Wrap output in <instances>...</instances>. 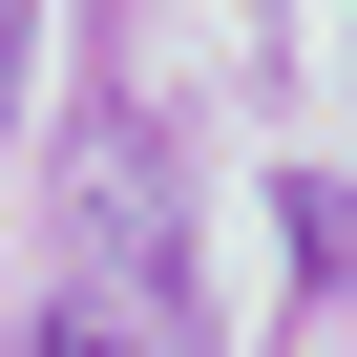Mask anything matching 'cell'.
<instances>
[{
	"label": "cell",
	"mask_w": 357,
	"mask_h": 357,
	"mask_svg": "<svg viewBox=\"0 0 357 357\" xmlns=\"http://www.w3.org/2000/svg\"><path fill=\"white\" fill-rule=\"evenodd\" d=\"M0 63H22V0H0Z\"/></svg>",
	"instance_id": "1"
},
{
	"label": "cell",
	"mask_w": 357,
	"mask_h": 357,
	"mask_svg": "<svg viewBox=\"0 0 357 357\" xmlns=\"http://www.w3.org/2000/svg\"><path fill=\"white\" fill-rule=\"evenodd\" d=\"M43 357H105V336H43Z\"/></svg>",
	"instance_id": "2"
}]
</instances>
